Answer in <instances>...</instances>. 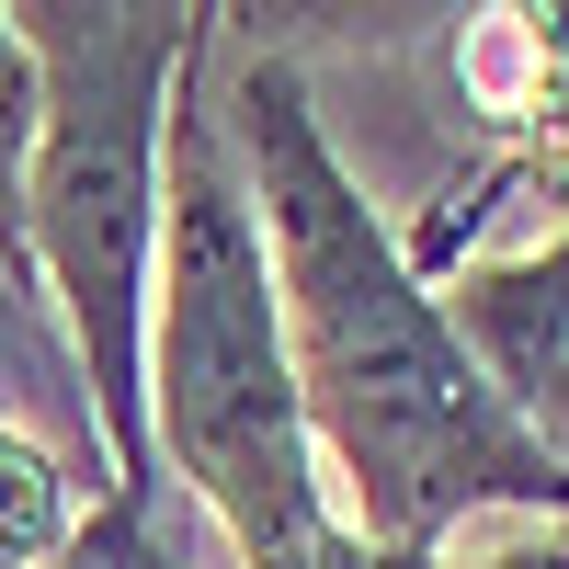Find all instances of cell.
<instances>
[{"label":"cell","instance_id":"6da1fadb","mask_svg":"<svg viewBox=\"0 0 569 569\" xmlns=\"http://www.w3.org/2000/svg\"><path fill=\"white\" fill-rule=\"evenodd\" d=\"M217 69H228L217 114L262 206L284 353H297L342 525L410 558H433L479 512L569 525V456L467 353V330L445 319V284L399 251V228L376 217L353 160L330 149L308 69L297 58H217Z\"/></svg>","mask_w":569,"mask_h":569},{"label":"cell","instance_id":"7a4b0ae2","mask_svg":"<svg viewBox=\"0 0 569 569\" xmlns=\"http://www.w3.org/2000/svg\"><path fill=\"white\" fill-rule=\"evenodd\" d=\"M149 456L217 512L240 569H421L342 525L330 467L308 433V388L284 353V297L262 251L251 171L206 114V91L171 103L160 171V284H149Z\"/></svg>","mask_w":569,"mask_h":569},{"label":"cell","instance_id":"3957f363","mask_svg":"<svg viewBox=\"0 0 569 569\" xmlns=\"http://www.w3.org/2000/svg\"><path fill=\"white\" fill-rule=\"evenodd\" d=\"M34 58V273L58 297L91 433L126 501L160 490L149 456V284H160V171L171 103L206 91L194 0H12Z\"/></svg>","mask_w":569,"mask_h":569},{"label":"cell","instance_id":"277c9868","mask_svg":"<svg viewBox=\"0 0 569 569\" xmlns=\"http://www.w3.org/2000/svg\"><path fill=\"white\" fill-rule=\"evenodd\" d=\"M445 319L467 330V353L490 365V388L569 456V228H558V240H536V251L456 262Z\"/></svg>","mask_w":569,"mask_h":569},{"label":"cell","instance_id":"5b68a950","mask_svg":"<svg viewBox=\"0 0 569 569\" xmlns=\"http://www.w3.org/2000/svg\"><path fill=\"white\" fill-rule=\"evenodd\" d=\"M479 0H217V34H206V69L217 58H297L319 69L330 46L365 58V46H410L433 23H467Z\"/></svg>","mask_w":569,"mask_h":569},{"label":"cell","instance_id":"8992f818","mask_svg":"<svg viewBox=\"0 0 569 569\" xmlns=\"http://www.w3.org/2000/svg\"><path fill=\"white\" fill-rule=\"evenodd\" d=\"M80 525H91V501L69 479V456L0 410V569H58L80 547Z\"/></svg>","mask_w":569,"mask_h":569},{"label":"cell","instance_id":"52a82bcc","mask_svg":"<svg viewBox=\"0 0 569 569\" xmlns=\"http://www.w3.org/2000/svg\"><path fill=\"white\" fill-rule=\"evenodd\" d=\"M23 182H34V58H23V34H12V0H0V273H12V284H46V273H34Z\"/></svg>","mask_w":569,"mask_h":569},{"label":"cell","instance_id":"ba28073f","mask_svg":"<svg viewBox=\"0 0 569 569\" xmlns=\"http://www.w3.org/2000/svg\"><path fill=\"white\" fill-rule=\"evenodd\" d=\"M91 525H103L114 569H171V558H160V536H149V501H126V490H103V501H91Z\"/></svg>","mask_w":569,"mask_h":569},{"label":"cell","instance_id":"9c48e42d","mask_svg":"<svg viewBox=\"0 0 569 569\" xmlns=\"http://www.w3.org/2000/svg\"><path fill=\"white\" fill-rule=\"evenodd\" d=\"M421 569H569V525H536L525 547H479V558H445V547H433Z\"/></svg>","mask_w":569,"mask_h":569},{"label":"cell","instance_id":"30bf717a","mask_svg":"<svg viewBox=\"0 0 569 569\" xmlns=\"http://www.w3.org/2000/svg\"><path fill=\"white\" fill-rule=\"evenodd\" d=\"M12 319H23V308H12ZM12 319H0V342H12Z\"/></svg>","mask_w":569,"mask_h":569}]
</instances>
